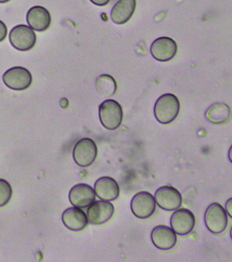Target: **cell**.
Instances as JSON below:
<instances>
[{
	"label": "cell",
	"instance_id": "d6986e66",
	"mask_svg": "<svg viewBox=\"0 0 232 262\" xmlns=\"http://www.w3.org/2000/svg\"><path fill=\"white\" fill-rule=\"evenodd\" d=\"M95 88L99 95L104 98H109L115 95L117 84L112 76L104 74L95 80Z\"/></svg>",
	"mask_w": 232,
	"mask_h": 262
},
{
	"label": "cell",
	"instance_id": "7a4b0ae2",
	"mask_svg": "<svg viewBox=\"0 0 232 262\" xmlns=\"http://www.w3.org/2000/svg\"><path fill=\"white\" fill-rule=\"evenodd\" d=\"M99 118L105 128L115 130L121 126L123 121V108L115 100H105L99 106Z\"/></svg>",
	"mask_w": 232,
	"mask_h": 262
},
{
	"label": "cell",
	"instance_id": "9a60e30c",
	"mask_svg": "<svg viewBox=\"0 0 232 262\" xmlns=\"http://www.w3.org/2000/svg\"><path fill=\"white\" fill-rule=\"evenodd\" d=\"M94 191L97 198L101 200L111 202L119 198L120 188L119 184L114 178L102 176L95 181Z\"/></svg>",
	"mask_w": 232,
	"mask_h": 262
},
{
	"label": "cell",
	"instance_id": "4fadbf2b",
	"mask_svg": "<svg viewBox=\"0 0 232 262\" xmlns=\"http://www.w3.org/2000/svg\"><path fill=\"white\" fill-rule=\"evenodd\" d=\"M95 200L94 189L89 184L79 183L71 188L69 200L73 206L86 208Z\"/></svg>",
	"mask_w": 232,
	"mask_h": 262
},
{
	"label": "cell",
	"instance_id": "603a6c76",
	"mask_svg": "<svg viewBox=\"0 0 232 262\" xmlns=\"http://www.w3.org/2000/svg\"><path fill=\"white\" fill-rule=\"evenodd\" d=\"M95 5L98 6H104L107 5L111 0H90Z\"/></svg>",
	"mask_w": 232,
	"mask_h": 262
},
{
	"label": "cell",
	"instance_id": "cb8c5ba5",
	"mask_svg": "<svg viewBox=\"0 0 232 262\" xmlns=\"http://www.w3.org/2000/svg\"><path fill=\"white\" fill-rule=\"evenodd\" d=\"M10 1H11V0H0V4H6Z\"/></svg>",
	"mask_w": 232,
	"mask_h": 262
},
{
	"label": "cell",
	"instance_id": "3957f363",
	"mask_svg": "<svg viewBox=\"0 0 232 262\" xmlns=\"http://www.w3.org/2000/svg\"><path fill=\"white\" fill-rule=\"evenodd\" d=\"M205 227L215 235L221 234L227 229L228 216L225 209L219 203H213L207 207L204 213Z\"/></svg>",
	"mask_w": 232,
	"mask_h": 262
},
{
	"label": "cell",
	"instance_id": "7402d4cb",
	"mask_svg": "<svg viewBox=\"0 0 232 262\" xmlns=\"http://www.w3.org/2000/svg\"><path fill=\"white\" fill-rule=\"evenodd\" d=\"M232 200L231 198H229V200L227 201L225 204V211L227 212V214L229 215L230 218H231V205Z\"/></svg>",
	"mask_w": 232,
	"mask_h": 262
},
{
	"label": "cell",
	"instance_id": "6da1fadb",
	"mask_svg": "<svg viewBox=\"0 0 232 262\" xmlns=\"http://www.w3.org/2000/svg\"><path fill=\"white\" fill-rule=\"evenodd\" d=\"M180 108V102L176 96L169 93L163 94L154 104V117L160 124H170L178 116Z\"/></svg>",
	"mask_w": 232,
	"mask_h": 262
},
{
	"label": "cell",
	"instance_id": "2e32d148",
	"mask_svg": "<svg viewBox=\"0 0 232 262\" xmlns=\"http://www.w3.org/2000/svg\"><path fill=\"white\" fill-rule=\"evenodd\" d=\"M62 219L65 226L73 231H82L88 224L87 214L77 207H71L65 210Z\"/></svg>",
	"mask_w": 232,
	"mask_h": 262
},
{
	"label": "cell",
	"instance_id": "8992f818",
	"mask_svg": "<svg viewBox=\"0 0 232 262\" xmlns=\"http://www.w3.org/2000/svg\"><path fill=\"white\" fill-rule=\"evenodd\" d=\"M73 159L81 167L92 165L97 156V147L95 141L88 137L81 139L74 145L73 149Z\"/></svg>",
	"mask_w": 232,
	"mask_h": 262
},
{
	"label": "cell",
	"instance_id": "ba28073f",
	"mask_svg": "<svg viewBox=\"0 0 232 262\" xmlns=\"http://www.w3.org/2000/svg\"><path fill=\"white\" fill-rule=\"evenodd\" d=\"M154 200L158 206L165 211H174L182 205L181 192L172 186H163L154 192Z\"/></svg>",
	"mask_w": 232,
	"mask_h": 262
},
{
	"label": "cell",
	"instance_id": "8fae6325",
	"mask_svg": "<svg viewBox=\"0 0 232 262\" xmlns=\"http://www.w3.org/2000/svg\"><path fill=\"white\" fill-rule=\"evenodd\" d=\"M178 50L176 42L169 37H160L152 42L150 47L152 57L159 61H168L174 58Z\"/></svg>",
	"mask_w": 232,
	"mask_h": 262
},
{
	"label": "cell",
	"instance_id": "9c48e42d",
	"mask_svg": "<svg viewBox=\"0 0 232 262\" xmlns=\"http://www.w3.org/2000/svg\"><path fill=\"white\" fill-rule=\"evenodd\" d=\"M171 228L179 235H186L194 229L195 217L189 209L179 208L171 215L170 220Z\"/></svg>",
	"mask_w": 232,
	"mask_h": 262
},
{
	"label": "cell",
	"instance_id": "e0dca14e",
	"mask_svg": "<svg viewBox=\"0 0 232 262\" xmlns=\"http://www.w3.org/2000/svg\"><path fill=\"white\" fill-rule=\"evenodd\" d=\"M136 0H119L112 8L111 19L115 24H125L133 16Z\"/></svg>",
	"mask_w": 232,
	"mask_h": 262
},
{
	"label": "cell",
	"instance_id": "ac0fdd59",
	"mask_svg": "<svg viewBox=\"0 0 232 262\" xmlns=\"http://www.w3.org/2000/svg\"><path fill=\"white\" fill-rule=\"evenodd\" d=\"M205 118L214 124H225L231 118V110L224 103H215L210 106L205 114Z\"/></svg>",
	"mask_w": 232,
	"mask_h": 262
},
{
	"label": "cell",
	"instance_id": "7c38bea8",
	"mask_svg": "<svg viewBox=\"0 0 232 262\" xmlns=\"http://www.w3.org/2000/svg\"><path fill=\"white\" fill-rule=\"evenodd\" d=\"M150 239L152 245L162 251H169L176 245V233L171 227L166 225H158L152 229Z\"/></svg>",
	"mask_w": 232,
	"mask_h": 262
},
{
	"label": "cell",
	"instance_id": "5b68a950",
	"mask_svg": "<svg viewBox=\"0 0 232 262\" xmlns=\"http://www.w3.org/2000/svg\"><path fill=\"white\" fill-rule=\"evenodd\" d=\"M5 85L15 91H23L32 85L33 77L29 70L22 67L11 68L4 73Z\"/></svg>",
	"mask_w": 232,
	"mask_h": 262
},
{
	"label": "cell",
	"instance_id": "52a82bcc",
	"mask_svg": "<svg viewBox=\"0 0 232 262\" xmlns=\"http://www.w3.org/2000/svg\"><path fill=\"white\" fill-rule=\"evenodd\" d=\"M132 212L140 219L150 218L156 209V202L152 194L147 191L137 192L132 198L130 202Z\"/></svg>",
	"mask_w": 232,
	"mask_h": 262
},
{
	"label": "cell",
	"instance_id": "44dd1931",
	"mask_svg": "<svg viewBox=\"0 0 232 262\" xmlns=\"http://www.w3.org/2000/svg\"><path fill=\"white\" fill-rule=\"evenodd\" d=\"M8 34V28L7 25L0 20V42H3L7 38Z\"/></svg>",
	"mask_w": 232,
	"mask_h": 262
},
{
	"label": "cell",
	"instance_id": "ffe728a7",
	"mask_svg": "<svg viewBox=\"0 0 232 262\" xmlns=\"http://www.w3.org/2000/svg\"><path fill=\"white\" fill-rule=\"evenodd\" d=\"M13 195V189L9 182L0 178V207L6 206Z\"/></svg>",
	"mask_w": 232,
	"mask_h": 262
},
{
	"label": "cell",
	"instance_id": "30bf717a",
	"mask_svg": "<svg viewBox=\"0 0 232 262\" xmlns=\"http://www.w3.org/2000/svg\"><path fill=\"white\" fill-rule=\"evenodd\" d=\"M114 212L115 207L109 201H95L87 209V220L91 225H103L111 220Z\"/></svg>",
	"mask_w": 232,
	"mask_h": 262
},
{
	"label": "cell",
	"instance_id": "5bb4252c",
	"mask_svg": "<svg viewBox=\"0 0 232 262\" xmlns=\"http://www.w3.org/2000/svg\"><path fill=\"white\" fill-rule=\"evenodd\" d=\"M26 20L32 30L42 32L51 24V15L46 8L41 6H33L28 10Z\"/></svg>",
	"mask_w": 232,
	"mask_h": 262
},
{
	"label": "cell",
	"instance_id": "277c9868",
	"mask_svg": "<svg viewBox=\"0 0 232 262\" xmlns=\"http://www.w3.org/2000/svg\"><path fill=\"white\" fill-rule=\"evenodd\" d=\"M9 40L17 50L28 51L35 47L37 36L30 26L20 24L14 27L10 32Z\"/></svg>",
	"mask_w": 232,
	"mask_h": 262
}]
</instances>
